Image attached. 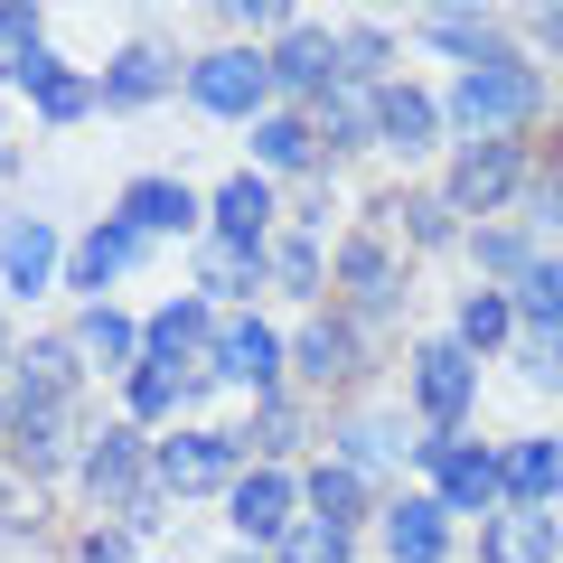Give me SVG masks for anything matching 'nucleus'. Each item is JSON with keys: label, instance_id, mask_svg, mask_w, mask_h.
I'll list each match as a JSON object with an SVG mask.
<instances>
[{"label": "nucleus", "instance_id": "nucleus-1", "mask_svg": "<svg viewBox=\"0 0 563 563\" xmlns=\"http://www.w3.org/2000/svg\"><path fill=\"white\" fill-rule=\"evenodd\" d=\"M536 103H544V76L517 57V47H498L488 66H461V85H451L442 113L461 122L470 141H507V122H526Z\"/></svg>", "mask_w": 563, "mask_h": 563}, {"label": "nucleus", "instance_id": "nucleus-2", "mask_svg": "<svg viewBox=\"0 0 563 563\" xmlns=\"http://www.w3.org/2000/svg\"><path fill=\"white\" fill-rule=\"evenodd\" d=\"M161 451L141 442V432H95V451H85V488H95V507H122V517H151V507H141V488H161Z\"/></svg>", "mask_w": 563, "mask_h": 563}, {"label": "nucleus", "instance_id": "nucleus-3", "mask_svg": "<svg viewBox=\"0 0 563 563\" xmlns=\"http://www.w3.org/2000/svg\"><path fill=\"white\" fill-rule=\"evenodd\" d=\"M151 470H161L169 498H217V488L244 479V451H235V432H169Z\"/></svg>", "mask_w": 563, "mask_h": 563}, {"label": "nucleus", "instance_id": "nucleus-4", "mask_svg": "<svg viewBox=\"0 0 563 563\" xmlns=\"http://www.w3.org/2000/svg\"><path fill=\"white\" fill-rule=\"evenodd\" d=\"M198 103L225 122H244V113L263 122V103H273V47H217V57H198Z\"/></svg>", "mask_w": 563, "mask_h": 563}, {"label": "nucleus", "instance_id": "nucleus-5", "mask_svg": "<svg viewBox=\"0 0 563 563\" xmlns=\"http://www.w3.org/2000/svg\"><path fill=\"white\" fill-rule=\"evenodd\" d=\"M413 461H432V479H442V507H488V517L507 507L498 461H488V451H470V442H451V432H422Z\"/></svg>", "mask_w": 563, "mask_h": 563}, {"label": "nucleus", "instance_id": "nucleus-6", "mask_svg": "<svg viewBox=\"0 0 563 563\" xmlns=\"http://www.w3.org/2000/svg\"><path fill=\"white\" fill-rule=\"evenodd\" d=\"M470 385H479V376H470V347L461 339H432L413 357V404H422L432 432H461V422H470Z\"/></svg>", "mask_w": 563, "mask_h": 563}, {"label": "nucleus", "instance_id": "nucleus-7", "mask_svg": "<svg viewBox=\"0 0 563 563\" xmlns=\"http://www.w3.org/2000/svg\"><path fill=\"white\" fill-rule=\"evenodd\" d=\"M517 188H526V151L517 141H470L461 161H451V207H470V217L507 207Z\"/></svg>", "mask_w": 563, "mask_h": 563}, {"label": "nucleus", "instance_id": "nucleus-8", "mask_svg": "<svg viewBox=\"0 0 563 563\" xmlns=\"http://www.w3.org/2000/svg\"><path fill=\"white\" fill-rule=\"evenodd\" d=\"M225 517H235V536H254V544H282L291 526H301V488L282 479V470H244V479L225 488Z\"/></svg>", "mask_w": 563, "mask_h": 563}, {"label": "nucleus", "instance_id": "nucleus-9", "mask_svg": "<svg viewBox=\"0 0 563 563\" xmlns=\"http://www.w3.org/2000/svg\"><path fill=\"white\" fill-rule=\"evenodd\" d=\"M339 76H347V57H339L329 29H291V38L273 47V85H282V95H329Z\"/></svg>", "mask_w": 563, "mask_h": 563}, {"label": "nucleus", "instance_id": "nucleus-10", "mask_svg": "<svg viewBox=\"0 0 563 563\" xmlns=\"http://www.w3.org/2000/svg\"><path fill=\"white\" fill-rule=\"evenodd\" d=\"M385 554L395 563H442L451 554V507L442 498H395L385 507Z\"/></svg>", "mask_w": 563, "mask_h": 563}, {"label": "nucleus", "instance_id": "nucleus-11", "mask_svg": "<svg viewBox=\"0 0 563 563\" xmlns=\"http://www.w3.org/2000/svg\"><path fill=\"white\" fill-rule=\"evenodd\" d=\"M554 544H563V526L544 507H498L479 536V563H554Z\"/></svg>", "mask_w": 563, "mask_h": 563}, {"label": "nucleus", "instance_id": "nucleus-12", "mask_svg": "<svg viewBox=\"0 0 563 563\" xmlns=\"http://www.w3.org/2000/svg\"><path fill=\"white\" fill-rule=\"evenodd\" d=\"M57 76V57H47V29H38V10H20V0H0V85H38Z\"/></svg>", "mask_w": 563, "mask_h": 563}, {"label": "nucleus", "instance_id": "nucleus-13", "mask_svg": "<svg viewBox=\"0 0 563 563\" xmlns=\"http://www.w3.org/2000/svg\"><path fill=\"white\" fill-rule=\"evenodd\" d=\"M141 347H151V366L179 376V357H217V320H207V301H169L161 320L141 329Z\"/></svg>", "mask_w": 563, "mask_h": 563}, {"label": "nucleus", "instance_id": "nucleus-14", "mask_svg": "<svg viewBox=\"0 0 563 563\" xmlns=\"http://www.w3.org/2000/svg\"><path fill=\"white\" fill-rule=\"evenodd\" d=\"M47 273H57V225L47 217L0 225V282H10V291H47Z\"/></svg>", "mask_w": 563, "mask_h": 563}, {"label": "nucleus", "instance_id": "nucleus-15", "mask_svg": "<svg viewBox=\"0 0 563 563\" xmlns=\"http://www.w3.org/2000/svg\"><path fill=\"white\" fill-rule=\"evenodd\" d=\"M339 282H347V301L357 310H385L404 291V273H395V254H385V235H347L339 244Z\"/></svg>", "mask_w": 563, "mask_h": 563}, {"label": "nucleus", "instance_id": "nucleus-16", "mask_svg": "<svg viewBox=\"0 0 563 563\" xmlns=\"http://www.w3.org/2000/svg\"><path fill=\"white\" fill-rule=\"evenodd\" d=\"M141 244H151V235H141V225H95V235H85L76 244V291H85V310H95V291H103V282H113V273H132V263H141Z\"/></svg>", "mask_w": 563, "mask_h": 563}, {"label": "nucleus", "instance_id": "nucleus-17", "mask_svg": "<svg viewBox=\"0 0 563 563\" xmlns=\"http://www.w3.org/2000/svg\"><path fill=\"white\" fill-rule=\"evenodd\" d=\"M263 235H273V188L235 169V179L217 188V244H244V254H263Z\"/></svg>", "mask_w": 563, "mask_h": 563}, {"label": "nucleus", "instance_id": "nucleus-18", "mask_svg": "<svg viewBox=\"0 0 563 563\" xmlns=\"http://www.w3.org/2000/svg\"><path fill=\"white\" fill-rule=\"evenodd\" d=\"M320 132L329 141H339V151H357V141H385V85H376V95H366V85H329V95H320Z\"/></svg>", "mask_w": 563, "mask_h": 563}, {"label": "nucleus", "instance_id": "nucleus-19", "mask_svg": "<svg viewBox=\"0 0 563 563\" xmlns=\"http://www.w3.org/2000/svg\"><path fill=\"white\" fill-rule=\"evenodd\" d=\"M273 366H282V339L263 320H225L217 329V376L225 385H273Z\"/></svg>", "mask_w": 563, "mask_h": 563}, {"label": "nucleus", "instance_id": "nucleus-20", "mask_svg": "<svg viewBox=\"0 0 563 563\" xmlns=\"http://www.w3.org/2000/svg\"><path fill=\"white\" fill-rule=\"evenodd\" d=\"M122 225H141V235H188L198 225V198L179 179H132L122 188Z\"/></svg>", "mask_w": 563, "mask_h": 563}, {"label": "nucleus", "instance_id": "nucleus-21", "mask_svg": "<svg viewBox=\"0 0 563 563\" xmlns=\"http://www.w3.org/2000/svg\"><path fill=\"white\" fill-rule=\"evenodd\" d=\"M498 479H507V507H544L563 488V442H554V432H544V442H517L498 461Z\"/></svg>", "mask_w": 563, "mask_h": 563}, {"label": "nucleus", "instance_id": "nucleus-22", "mask_svg": "<svg viewBox=\"0 0 563 563\" xmlns=\"http://www.w3.org/2000/svg\"><path fill=\"white\" fill-rule=\"evenodd\" d=\"M76 376H85L76 339H38V347H20V404H66V395H76Z\"/></svg>", "mask_w": 563, "mask_h": 563}, {"label": "nucleus", "instance_id": "nucleus-23", "mask_svg": "<svg viewBox=\"0 0 563 563\" xmlns=\"http://www.w3.org/2000/svg\"><path fill=\"white\" fill-rule=\"evenodd\" d=\"M169 95V47H122L113 66H103V103H161Z\"/></svg>", "mask_w": 563, "mask_h": 563}, {"label": "nucleus", "instance_id": "nucleus-24", "mask_svg": "<svg viewBox=\"0 0 563 563\" xmlns=\"http://www.w3.org/2000/svg\"><path fill=\"white\" fill-rule=\"evenodd\" d=\"M291 357H301L310 385H339V376H357V329L347 320H310L301 339H291Z\"/></svg>", "mask_w": 563, "mask_h": 563}, {"label": "nucleus", "instance_id": "nucleus-25", "mask_svg": "<svg viewBox=\"0 0 563 563\" xmlns=\"http://www.w3.org/2000/svg\"><path fill=\"white\" fill-rule=\"evenodd\" d=\"M254 161L263 169H310L320 161V122L310 113H263L254 122Z\"/></svg>", "mask_w": 563, "mask_h": 563}, {"label": "nucleus", "instance_id": "nucleus-26", "mask_svg": "<svg viewBox=\"0 0 563 563\" xmlns=\"http://www.w3.org/2000/svg\"><path fill=\"white\" fill-rule=\"evenodd\" d=\"M507 301H517V320L536 329V339H563V263H526L517 273V291H507Z\"/></svg>", "mask_w": 563, "mask_h": 563}, {"label": "nucleus", "instance_id": "nucleus-27", "mask_svg": "<svg viewBox=\"0 0 563 563\" xmlns=\"http://www.w3.org/2000/svg\"><path fill=\"white\" fill-rule=\"evenodd\" d=\"M10 442H20L29 470H57L66 461V404H20L10 413Z\"/></svg>", "mask_w": 563, "mask_h": 563}, {"label": "nucleus", "instance_id": "nucleus-28", "mask_svg": "<svg viewBox=\"0 0 563 563\" xmlns=\"http://www.w3.org/2000/svg\"><path fill=\"white\" fill-rule=\"evenodd\" d=\"M432 132H442V103L422 95V85H385V141L395 151H422Z\"/></svg>", "mask_w": 563, "mask_h": 563}, {"label": "nucleus", "instance_id": "nucleus-29", "mask_svg": "<svg viewBox=\"0 0 563 563\" xmlns=\"http://www.w3.org/2000/svg\"><path fill=\"white\" fill-rule=\"evenodd\" d=\"M301 498H310V517H329V526H357V517H366V479H357L347 461L310 470V488H301Z\"/></svg>", "mask_w": 563, "mask_h": 563}, {"label": "nucleus", "instance_id": "nucleus-30", "mask_svg": "<svg viewBox=\"0 0 563 563\" xmlns=\"http://www.w3.org/2000/svg\"><path fill=\"white\" fill-rule=\"evenodd\" d=\"M132 347H141V329L122 320V310H85L76 320V357L85 366H132Z\"/></svg>", "mask_w": 563, "mask_h": 563}, {"label": "nucleus", "instance_id": "nucleus-31", "mask_svg": "<svg viewBox=\"0 0 563 563\" xmlns=\"http://www.w3.org/2000/svg\"><path fill=\"white\" fill-rule=\"evenodd\" d=\"M422 38L461 47V66H488V57H498V38H488V10H422Z\"/></svg>", "mask_w": 563, "mask_h": 563}, {"label": "nucleus", "instance_id": "nucleus-32", "mask_svg": "<svg viewBox=\"0 0 563 563\" xmlns=\"http://www.w3.org/2000/svg\"><path fill=\"white\" fill-rule=\"evenodd\" d=\"M507 329H517V301H507V291H470V301H461V329H451V339L479 357V347H507Z\"/></svg>", "mask_w": 563, "mask_h": 563}, {"label": "nucleus", "instance_id": "nucleus-33", "mask_svg": "<svg viewBox=\"0 0 563 563\" xmlns=\"http://www.w3.org/2000/svg\"><path fill=\"white\" fill-rule=\"evenodd\" d=\"M347 536L357 526H329V517H301L291 536L273 544V563H347Z\"/></svg>", "mask_w": 563, "mask_h": 563}, {"label": "nucleus", "instance_id": "nucleus-34", "mask_svg": "<svg viewBox=\"0 0 563 563\" xmlns=\"http://www.w3.org/2000/svg\"><path fill=\"white\" fill-rule=\"evenodd\" d=\"M263 273H273V291H320V235H282Z\"/></svg>", "mask_w": 563, "mask_h": 563}, {"label": "nucleus", "instance_id": "nucleus-35", "mask_svg": "<svg viewBox=\"0 0 563 563\" xmlns=\"http://www.w3.org/2000/svg\"><path fill=\"white\" fill-rule=\"evenodd\" d=\"M95 95H103L95 76H76V66H57V76L38 85V122H85V113H95Z\"/></svg>", "mask_w": 563, "mask_h": 563}, {"label": "nucleus", "instance_id": "nucleus-36", "mask_svg": "<svg viewBox=\"0 0 563 563\" xmlns=\"http://www.w3.org/2000/svg\"><path fill=\"white\" fill-rule=\"evenodd\" d=\"M254 273H263V254H244V244H207V282H198V301H225V291H244Z\"/></svg>", "mask_w": 563, "mask_h": 563}, {"label": "nucleus", "instance_id": "nucleus-37", "mask_svg": "<svg viewBox=\"0 0 563 563\" xmlns=\"http://www.w3.org/2000/svg\"><path fill=\"white\" fill-rule=\"evenodd\" d=\"M179 395H188V376H169V366H132V413L141 422H161Z\"/></svg>", "mask_w": 563, "mask_h": 563}, {"label": "nucleus", "instance_id": "nucleus-38", "mask_svg": "<svg viewBox=\"0 0 563 563\" xmlns=\"http://www.w3.org/2000/svg\"><path fill=\"white\" fill-rule=\"evenodd\" d=\"M404 461V432H385V422H347V470H385Z\"/></svg>", "mask_w": 563, "mask_h": 563}, {"label": "nucleus", "instance_id": "nucleus-39", "mask_svg": "<svg viewBox=\"0 0 563 563\" xmlns=\"http://www.w3.org/2000/svg\"><path fill=\"white\" fill-rule=\"evenodd\" d=\"M470 254H479V263H488V273H507V282H517V273H526V263H536V254H526V244H517V235H498V225H488V235H470Z\"/></svg>", "mask_w": 563, "mask_h": 563}, {"label": "nucleus", "instance_id": "nucleus-40", "mask_svg": "<svg viewBox=\"0 0 563 563\" xmlns=\"http://www.w3.org/2000/svg\"><path fill=\"white\" fill-rule=\"evenodd\" d=\"M254 442H263V451H291V442H301V413H291V404L273 395V404L254 413Z\"/></svg>", "mask_w": 563, "mask_h": 563}, {"label": "nucleus", "instance_id": "nucleus-41", "mask_svg": "<svg viewBox=\"0 0 563 563\" xmlns=\"http://www.w3.org/2000/svg\"><path fill=\"white\" fill-rule=\"evenodd\" d=\"M339 57H347V76H385V29H347Z\"/></svg>", "mask_w": 563, "mask_h": 563}, {"label": "nucleus", "instance_id": "nucleus-42", "mask_svg": "<svg viewBox=\"0 0 563 563\" xmlns=\"http://www.w3.org/2000/svg\"><path fill=\"white\" fill-rule=\"evenodd\" d=\"M526 385H563V339H526Z\"/></svg>", "mask_w": 563, "mask_h": 563}, {"label": "nucleus", "instance_id": "nucleus-43", "mask_svg": "<svg viewBox=\"0 0 563 563\" xmlns=\"http://www.w3.org/2000/svg\"><path fill=\"white\" fill-rule=\"evenodd\" d=\"M85 563H132V544H122V536H95V544H85Z\"/></svg>", "mask_w": 563, "mask_h": 563}, {"label": "nucleus", "instance_id": "nucleus-44", "mask_svg": "<svg viewBox=\"0 0 563 563\" xmlns=\"http://www.w3.org/2000/svg\"><path fill=\"white\" fill-rule=\"evenodd\" d=\"M536 225H563V188H544V198H536Z\"/></svg>", "mask_w": 563, "mask_h": 563}, {"label": "nucleus", "instance_id": "nucleus-45", "mask_svg": "<svg viewBox=\"0 0 563 563\" xmlns=\"http://www.w3.org/2000/svg\"><path fill=\"white\" fill-rule=\"evenodd\" d=\"M544 47H554V57H563V10H544Z\"/></svg>", "mask_w": 563, "mask_h": 563}, {"label": "nucleus", "instance_id": "nucleus-46", "mask_svg": "<svg viewBox=\"0 0 563 563\" xmlns=\"http://www.w3.org/2000/svg\"><path fill=\"white\" fill-rule=\"evenodd\" d=\"M0 526H10V488H0Z\"/></svg>", "mask_w": 563, "mask_h": 563}, {"label": "nucleus", "instance_id": "nucleus-47", "mask_svg": "<svg viewBox=\"0 0 563 563\" xmlns=\"http://www.w3.org/2000/svg\"><path fill=\"white\" fill-rule=\"evenodd\" d=\"M0 432H10V404H0Z\"/></svg>", "mask_w": 563, "mask_h": 563}, {"label": "nucleus", "instance_id": "nucleus-48", "mask_svg": "<svg viewBox=\"0 0 563 563\" xmlns=\"http://www.w3.org/2000/svg\"><path fill=\"white\" fill-rule=\"evenodd\" d=\"M0 357H10V329H0Z\"/></svg>", "mask_w": 563, "mask_h": 563}, {"label": "nucleus", "instance_id": "nucleus-49", "mask_svg": "<svg viewBox=\"0 0 563 563\" xmlns=\"http://www.w3.org/2000/svg\"><path fill=\"white\" fill-rule=\"evenodd\" d=\"M235 563H254V554H235Z\"/></svg>", "mask_w": 563, "mask_h": 563}]
</instances>
